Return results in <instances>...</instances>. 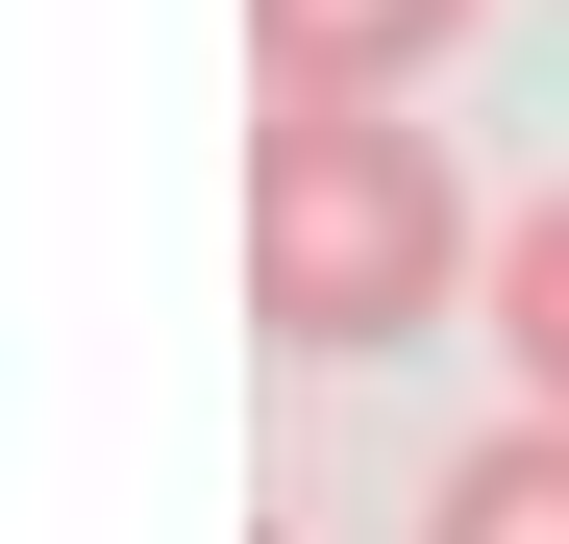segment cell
Returning <instances> with one entry per match:
<instances>
[{"instance_id": "3", "label": "cell", "mask_w": 569, "mask_h": 544, "mask_svg": "<svg viewBox=\"0 0 569 544\" xmlns=\"http://www.w3.org/2000/svg\"><path fill=\"white\" fill-rule=\"evenodd\" d=\"M421 544H569V396H520L496 445H470V471L421 495Z\"/></svg>"}, {"instance_id": "4", "label": "cell", "mask_w": 569, "mask_h": 544, "mask_svg": "<svg viewBox=\"0 0 569 544\" xmlns=\"http://www.w3.org/2000/svg\"><path fill=\"white\" fill-rule=\"evenodd\" d=\"M496 346H520V396H569V199L496 223Z\"/></svg>"}, {"instance_id": "1", "label": "cell", "mask_w": 569, "mask_h": 544, "mask_svg": "<svg viewBox=\"0 0 569 544\" xmlns=\"http://www.w3.org/2000/svg\"><path fill=\"white\" fill-rule=\"evenodd\" d=\"M446 298H496L446 124H397V100H272L248 124V322L272 346H421Z\"/></svg>"}, {"instance_id": "2", "label": "cell", "mask_w": 569, "mask_h": 544, "mask_svg": "<svg viewBox=\"0 0 569 544\" xmlns=\"http://www.w3.org/2000/svg\"><path fill=\"white\" fill-rule=\"evenodd\" d=\"M272 100H421V74L470 50V0H248Z\"/></svg>"}]
</instances>
